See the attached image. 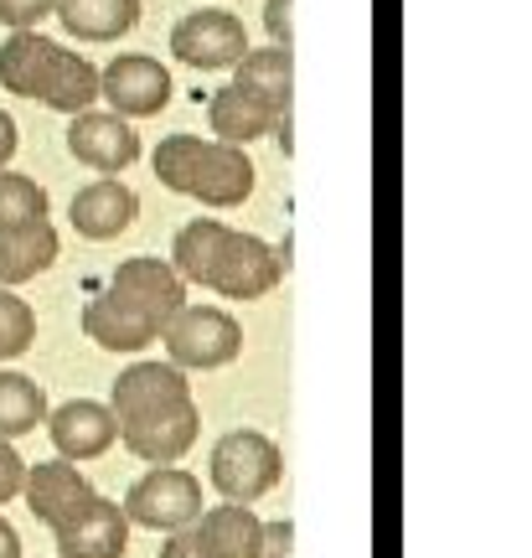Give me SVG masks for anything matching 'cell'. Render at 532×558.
Wrapping results in <instances>:
<instances>
[{"label": "cell", "mask_w": 532, "mask_h": 558, "mask_svg": "<svg viewBox=\"0 0 532 558\" xmlns=\"http://www.w3.org/2000/svg\"><path fill=\"white\" fill-rule=\"evenodd\" d=\"M109 414L119 424L124 450L150 465H177L202 435V414L192 383L177 362H135L114 378Z\"/></svg>", "instance_id": "6da1fadb"}, {"label": "cell", "mask_w": 532, "mask_h": 558, "mask_svg": "<svg viewBox=\"0 0 532 558\" xmlns=\"http://www.w3.org/2000/svg\"><path fill=\"white\" fill-rule=\"evenodd\" d=\"M181 305H186V279L171 269V259H124L109 275L104 295L83 305V331L104 352H140L160 341Z\"/></svg>", "instance_id": "7a4b0ae2"}, {"label": "cell", "mask_w": 532, "mask_h": 558, "mask_svg": "<svg viewBox=\"0 0 532 558\" xmlns=\"http://www.w3.org/2000/svg\"><path fill=\"white\" fill-rule=\"evenodd\" d=\"M285 264H290V248L279 243L269 248L254 233H238L217 218H197L186 222L171 243V269H177L186 284H207L228 300H258L269 295L279 279H285Z\"/></svg>", "instance_id": "3957f363"}, {"label": "cell", "mask_w": 532, "mask_h": 558, "mask_svg": "<svg viewBox=\"0 0 532 558\" xmlns=\"http://www.w3.org/2000/svg\"><path fill=\"white\" fill-rule=\"evenodd\" d=\"M0 88L21 99H41L58 114H78L99 99V68L32 26V32H11L0 47Z\"/></svg>", "instance_id": "277c9868"}, {"label": "cell", "mask_w": 532, "mask_h": 558, "mask_svg": "<svg viewBox=\"0 0 532 558\" xmlns=\"http://www.w3.org/2000/svg\"><path fill=\"white\" fill-rule=\"evenodd\" d=\"M156 177L181 197H197L202 207H238L254 192V160L243 145L202 135H166L156 145Z\"/></svg>", "instance_id": "5b68a950"}, {"label": "cell", "mask_w": 532, "mask_h": 558, "mask_svg": "<svg viewBox=\"0 0 532 558\" xmlns=\"http://www.w3.org/2000/svg\"><path fill=\"white\" fill-rule=\"evenodd\" d=\"M285 476V456L269 435L258 429H228L213 445V486L228 501H249L254 507L264 492H275Z\"/></svg>", "instance_id": "8992f818"}, {"label": "cell", "mask_w": 532, "mask_h": 558, "mask_svg": "<svg viewBox=\"0 0 532 558\" xmlns=\"http://www.w3.org/2000/svg\"><path fill=\"white\" fill-rule=\"evenodd\" d=\"M166 352L181 373L197 367V373H213V367H228V362L243 352V326H238L228 311L217 305H181L171 326L160 331Z\"/></svg>", "instance_id": "52a82bcc"}, {"label": "cell", "mask_w": 532, "mask_h": 558, "mask_svg": "<svg viewBox=\"0 0 532 558\" xmlns=\"http://www.w3.org/2000/svg\"><path fill=\"white\" fill-rule=\"evenodd\" d=\"M197 512H202V481L192 471H181V465H156L124 497V518L135 522V527H156V533L192 527Z\"/></svg>", "instance_id": "ba28073f"}, {"label": "cell", "mask_w": 532, "mask_h": 558, "mask_svg": "<svg viewBox=\"0 0 532 558\" xmlns=\"http://www.w3.org/2000/svg\"><path fill=\"white\" fill-rule=\"evenodd\" d=\"M52 533H58L62 558H124V548H130V518H124V507L109 497H94V492Z\"/></svg>", "instance_id": "9c48e42d"}, {"label": "cell", "mask_w": 532, "mask_h": 558, "mask_svg": "<svg viewBox=\"0 0 532 558\" xmlns=\"http://www.w3.org/2000/svg\"><path fill=\"white\" fill-rule=\"evenodd\" d=\"M171 52H177L186 68L217 73V68H233V62L249 52V32H243V21H238L233 11H192V16L177 21Z\"/></svg>", "instance_id": "30bf717a"}, {"label": "cell", "mask_w": 532, "mask_h": 558, "mask_svg": "<svg viewBox=\"0 0 532 558\" xmlns=\"http://www.w3.org/2000/svg\"><path fill=\"white\" fill-rule=\"evenodd\" d=\"M99 99L114 104L124 120H150L171 104V73L145 52H124L99 73Z\"/></svg>", "instance_id": "8fae6325"}, {"label": "cell", "mask_w": 532, "mask_h": 558, "mask_svg": "<svg viewBox=\"0 0 532 558\" xmlns=\"http://www.w3.org/2000/svg\"><path fill=\"white\" fill-rule=\"evenodd\" d=\"M68 150L73 160L94 166L104 177H119L140 160V135L130 130L124 114H99V109H78L68 124Z\"/></svg>", "instance_id": "7c38bea8"}, {"label": "cell", "mask_w": 532, "mask_h": 558, "mask_svg": "<svg viewBox=\"0 0 532 558\" xmlns=\"http://www.w3.org/2000/svg\"><path fill=\"white\" fill-rule=\"evenodd\" d=\"M41 424H47V435H52V445H58V456L73 460V465H78V460L104 456V450L119 439L114 414H109L104 403H94V399L62 403V409H52Z\"/></svg>", "instance_id": "4fadbf2b"}, {"label": "cell", "mask_w": 532, "mask_h": 558, "mask_svg": "<svg viewBox=\"0 0 532 558\" xmlns=\"http://www.w3.org/2000/svg\"><path fill=\"white\" fill-rule=\"evenodd\" d=\"M88 492H94V486H88V476H83L73 460H37V465H26V476H21V497L32 507V518L47 522V527H58Z\"/></svg>", "instance_id": "5bb4252c"}, {"label": "cell", "mask_w": 532, "mask_h": 558, "mask_svg": "<svg viewBox=\"0 0 532 558\" xmlns=\"http://www.w3.org/2000/svg\"><path fill=\"white\" fill-rule=\"evenodd\" d=\"M135 218H140V197L119 177L88 181L78 197H73V228H78L83 239H94V243L119 239Z\"/></svg>", "instance_id": "9a60e30c"}, {"label": "cell", "mask_w": 532, "mask_h": 558, "mask_svg": "<svg viewBox=\"0 0 532 558\" xmlns=\"http://www.w3.org/2000/svg\"><path fill=\"white\" fill-rule=\"evenodd\" d=\"M52 259H58V228L47 218H32L0 233V284H26L41 269H52Z\"/></svg>", "instance_id": "2e32d148"}, {"label": "cell", "mask_w": 532, "mask_h": 558, "mask_svg": "<svg viewBox=\"0 0 532 558\" xmlns=\"http://www.w3.org/2000/svg\"><path fill=\"white\" fill-rule=\"evenodd\" d=\"M290 109V104H285ZM279 120L275 104L254 99V94H243L238 83H228V88H217L213 104H207V124H213L217 140H228V145H249V140L269 135Z\"/></svg>", "instance_id": "e0dca14e"}, {"label": "cell", "mask_w": 532, "mask_h": 558, "mask_svg": "<svg viewBox=\"0 0 532 558\" xmlns=\"http://www.w3.org/2000/svg\"><path fill=\"white\" fill-rule=\"evenodd\" d=\"M52 16L78 41H114L124 32H135L140 0H58Z\"/></svg>", "instance_id": "ac0fdd59"}, {"label": "cell", "mask_w": 532, "mask_h": 558, "mask_svg": "<svg viewBox=\"0 0 532 558\" xmlns=\"http://www.w3.org/2000/svg\"><path fill=\"white\" fill-rule=\"evenodd\" d=\"M202 522H192L202 533V543L213 548L217 558H254L258 543V512L249 501H228V507H213V512H197Z\"/></svg>", "instance_id": "d6986e66"}, {"label": "cell", "mask_w": 532, "mask_h": 558, "mask_svg": "<svg viewBox=\"0 0 532 558\" xmlns=\"http://www.w3.org/2000/svg\"><path fill=\"white\" fill-rule=\"evenodd\" d=\"M238 68V88L254 94V99L285 109L290 104V83H295V68H290V47H264V52H243L233 62Z\"/></svg>", "instance_id": "ffe728a7"}, {"label": "cell", "mask_w": 532, "mask_h": 558, "mask_svg": "<svg viewBox=\"0 0 532 558\" xmlns=\"http://www.w3.org/2000/svg\"><path fill=\"white\" fill-rule=\"evenodd\" d=\"M47 418V393L26 373H0V439L32 435Z\"/></svg>", "instance_id": "44dd1931"}, {"label": "cell", "mask_w": 532, "mask_h": 558, "mask_svg": "<svg viewBox=\"0 0 532 558\" xmlns=\"http://www.w3.org/2000/svg\"><path fill=\"white\" fill-rule=\"evenodd\" d=\"M32 218H47V192L32 177L0 166V233L21 228V222H32Z\"/></svg>", "instance_id": "7402d4cb"}, {"label": "cell", "mask_w": 532, "mask_h": 558, "mask_svg": "<svg viewBox=\"0 0 532 558\" xmlns=\"http://www.w3.org/2000/svg\"><path fill=\"white\" fill-rule=\"evenodd\" d=\"M32 341H37V311H32L21 295L0 290V362L21 357Z\"/></svg>", "instance_id": "603a6c76"}, {"label": "cell", "mask_w": 532, "mask_h": 558, "mask_svg": "<svg viewBox=\"0 0 532 558\" xmlns=\"http://www.w3.org/2000/svg\"><path fill=\"white\" fill-rule=\"evenodd\" d=\"M254 558H295V522H290V518H279V522H258Z\"/></svg>", "instance_id": "cb8c5ba5"}, {"label": "cell", "mask_w": 532, "mask_h": 558, "mask_svg": "<svg viewBox=\"0 0 532 558\" xmlns=\"http://www.w3.org/2000/svg\"><path fill=\"white\" fill-rule=\"evenodd\" d=\"M52 5H58V0H0V26L32 32L41 16H52Z\"/></svg>", "instance_id": "d4e9b609"}, {"label": "cell", "mask_w": 532, "mask_h": 558, "mask_svg": "<svg viewBox=\"0 0 532 558\" xmlns=\"http://www.w3.org/2000/svg\"><path fill=\"white\" fill-rule=\"evenodd\" d=\"M21 476H26V460L11 450V439H0V507L21 497Z\"/></svg>", "instance_id": "484cf974"}, {"label": "cell", "mask_w": 532, "mask_h": 558, "mask_svg": "<svg viewBox=\"0 0 532 558\" xmlns=\"http://www.w3.org/2000/svg\"><path fill=\"white\" fill-rule=\"evenodd\" d=\"M160 558H217V554L202 543L197 527H177V533L166 538V548H160Z\"/></svg>", "instance_id": "4316f807"}, {"label": "cell", "mask_w": 532, "mask_h": 558, "mask_svg": "<svg viewBox=\"0 0 532 558\" xmlns=\"http://www.w3.org/2000/svg\"><path fill=\"white\" fill-rule=\"evenodd\" d=\"M264 26H269L275 47H290L295 41V32H290V0H264Z\"/></svg>", "instance_id": "83f0119b"}, {"label": "cell", "mask_w": 532, "mask_h": 558, "mask_svg": "<svg viewBox=\"0 0 532 558\" xmlns=\"http://www.w3.org/2000/svg\"><path fill=\"white\" fill-rule=\"evenodd\" d=\"M16 120H11V114H5V109H0V166H5V160L16 156Z\"/></svg>", "instance_id": "f1b7e54d"}, {"label": "cell", "mask_w": 532, "mask_h": 558, "mask_svg": "<svg viewBox=\"0 0 532 558\" xmlns=\"http://www.w3.org/2000/svg\"><path fill=\"white\" fill-rule=\"evenodd\" d=\"M0 558H21V538H16V527L0 518Z\"/></svg>", "instance_id": "f546056e"}]
</instances>
